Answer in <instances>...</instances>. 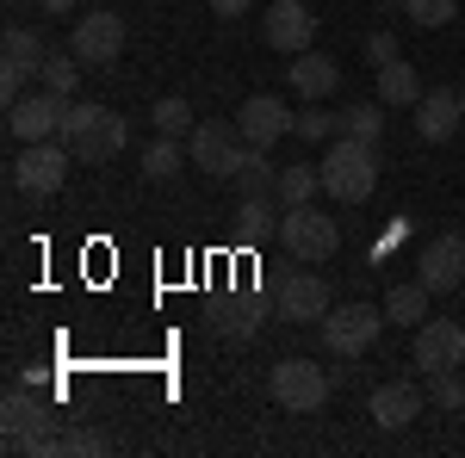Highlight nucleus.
Masks as SVG:
<instances>
[{"label": "nucleus", "instance_id": "obj_1", "mask_svg": "<svg viewBox=\"0 0 465 458\" xmlns=\"http://www.w3.org/2000/svg\"><path fill=\"white\" fill-rule=\"evenodd\" d=\"M317 168H322V192H329L335 205H366L372 186H379V142L335 137Z\"/></svg>", "mask_w": 465, "mask_h": 458}, {"label": "nucleus", "instance_id": "obj_2", "mask_svg": "<svg viewBox=\"0 0 465 458\" xmlns=\"http://www.w3.org/2000/svg\"><path fill=\"white\" fill-rule=\"evenodd\" d=\"M63 142H69L74 161H87V168H100V161H112L124 142H131V131H124V118L112 106H94V100H69V118H63Z\"/></svg>", "mask_w": 465, "mask_h": 458}, {"label": "nucleus", "instance_id": "obj_3", "mask_svg": "<svg viewBox=\"0 0 465 458\" xmlns=\"http://www.w3.org/2000/svg\"><path fill=\"white\" fill-rule=\"evenodd\" d=\"M280 242H286L292 260L317 267V260H335L341 229H335V217L317 211V205H286V211H280Z\"/></svg>", "mask_w": 465, "mask_h": 458}, {"label": "nucleus", "instance_id": "obj_4", "mask_svg": "<svg viewBox=\"0 0 465 458\" xmlns=\"http://www.w3.org/2000/svg\"><path fill=\"white\" fill-rule=\"evenodd\" d=\"M267 396L286 415H317L322 403H329V372H322L317 359H280L267 372Z\"/></svg>", "mask_w": 465, "mask_h": 458}, {"label": "nucleus", "instance_id": "obj_5", "mask_svg": "<svg viewBox=\"0 0 465 458\" xmlns=\"http://www.w3.org/2000/svg\"><path fill=\"white\" fill-rule=\"evenodd\" d=\"M69 168H74V155H69V142H63V137L19 142V155H13V186L32 192V199H50V192H63Z\"/></svg>", "mask_w": 465, "mask_h": 458}, {"label": "nucleus", "instance_id": "obj_6", "mask_svg": "<svg viewBox=\"0 0 465 458\" xmlns=\"http://www.w3.org/2000/svg\"><path fill=\"white\" fill-rule=\"evenodd\" d=\"M379 328H385V304H335L322 317V347L335 359H360L379 341Z\"/></svg>", "mask_w": 465, "mask_h": 458}, {"label": "nucleus", "instance_id": "obj_7", "mask_svg": "<svg viewBox=\"0 0 465 458\" xmlns=\"http://www.w3.org/2000/svg\"><path fill=\"white\" fill-rule=\"evenodd\" d=\"M69 50L87 63V69H112L118 56H124V19L112 13V6H94V13H81L69 32Z\"/></svg>", "mask_w": 465, "mask_h": 458}, {"label": "nucleus", "instance_id": "obj_8", "mask_svg": "<svg viewBox=\"0 0 465 458\" xmlns=\"http://www.w3.org/2000/svg\"><path fill=\"white\" fill-rule=\"evenodd\" d=\"M63 118H69V100L50 93V87H37L19 106H6V137L13 142H50V137H63Z\"/></svg>", "mask_w": 465, "mask_h": 458}, {"label": "nucleus", "instance_id": "obj_9", "mask_svg": "<svg viewBox=\"0 0 465 458\" xmlns=\"http://www.w3.org/2000/svg\"><path fill=\"white\" fill-rule=\"evenodd\" d=\"M261 37H267L280 56H298V50L317 44V13H311L304 0H273L267 19H261Z\"/></svg>", "mask_w": 465, "mask_h": 458}, {"label": "nucleus", "instance_id": "obj_10", "mask_svg": "<svg viewBox=\"0 0 465 458\" xmlns=\"http://www.w3.org/2000/svg\"><path fill=\"white\" fill-rule=\"evenodd\" d=\"M422 409H429V390H422V385H410V378H385V385L366 396V415L385 427V434H403V427L416 422Z\"/></svg>", "mask_w": 465, "mask_h": 458}, {"label": "nucleus", "instance_id": "obj_11", "mask_svg": "<svg viewBox=\"0 0 465 458\" xmlns=\"http://www.w3.org/2000/svg\"><path fill=\"white\" fill-rule=\"evenodd\" d=\"M242 131L236 124H199L193 131V168L199 174H212V180H230L236 174V161H242Z\"/></svg>", "mask_w": 465, "mask_h": 458}, {"label": "nucleus", "instance_id": "obj_12", "mask_svg": "<svg viewBox=\"0 0 465 458\" xmlns=\"http://www.w3.org/2000/svg\"><path fill=\"white\" fill-rule=\"evenodd\" d=\"M416 365L422 372H453L465 365V322L453 317H429L416 328Z\"/></svg>", "mask_w": 465, "mask_h": 458}, {"label": "nucleus", "instance_id": "obj_13", "mask_svg": "<svg viewBox=\"0 0 465 458\" xmlns=\"http://www.w3.org/2000/svg\"><path fill=\"white\" fill-rule=\"evenodd\" d=\"M292 118H298V112H286V100L249 93V100L236 106V131H242V142H254V149H273V142L292 131Z\"/></svg>", "mask_w": 465, "mask_h": 458}, {"label": "nucleus", "instance_id": "obj_14", "mask_svg": "<svg viewBox=\"0 0 465 458\" xmlns=\"http://www.w3.org/2000/svg\"><path fill=\"white\" fill-rule=\"evenodd\" d=\"M416 279L429 285L434 297L440 291H460L465 285V236H434L422 248V260H416Z\"/></svg>", "mask_w": 465, "mask_h": 458}, {"label": "nucleus", "instance_id": "obj_15", "mask_svg": "<svg viewBox=\"0 0 465 458\" xmlns=\"http://www.w3.org/2000/svg\"><path fill=\"white\" fill-rule=\"evenodd\" d=\"M44 422H56V409H50L37 390L13 385L6 396H0V434H6V453H19V440H25L32 427H44Z\"/></svg>", "mask_w": 465, "mask_h": 458}, {"label": "nucleus", "instance_id": "obj_16", "mask_svg": "<svg viewBox=\"0 0 465 458\" xmlns=\"http://www.w3.org/2000/svg\"><path fill=\"white\" fill-rule=\"evenodd\" d=\"M465 124L460 112V87H434V93H422L416 100V137L422 142H453Z\"/></svg>", "mask_w": 465, "mask_h": 458}, {"label": "nucleus", "instance_id": "obj_17", "mask_svg": "<svg viewBox=\"0 0 465 458\" xmlns=\"http://www.w3.org/2000/svg\"><path fill=\"white\" fill-rule=\"evenodd\" d=\"M280 310H286V322H322L329 310H335V297H329V285H322V273H292L286 285H280Z\"/></svg>", "mask_w": 465, "mask_h": 458}, {"label": "nucleus", "instance_id": "obj_18", "mask_svg": "<svg viewBox=\"0 0 465 458\" xmlns=\"http://www.w3.org/2000/svg\"><path fill=\"white\" fill-rule=\"evenodd\" d=\"M280 199L273 192H242L236 199V242H280Z\"/></svg>", "mask_w": 465, "mask_h": 458}, {"label": "nucleus", "instance_id": "obj_19", "mask_svg": "<svg viewBox=\"0 0 465 458\" xmlns=\"http://www.w3.org/2000/svg\"><path fill=\"white\" fill-rule=\"evenodd\" d=\"M286 87L298 100H329V93L341 87V69H335L329 56H317V50H298L292 69H286Z\"/></svg>", "mask_w": 465, "mask_h": 458}, {"label": "nucleus", "instance_id": "obj_20", "mask_svg": "<svg viewBox=\"0 0 465 458\" xmlns=\"http://www.w3.org/2000/svg\"><path fill=\"white\" fill-rule=\"evenodd\" d=\"M429 285L422 279H403V285H391L385 291V322H397V328H422L429 322Z\"/></svg>", "mask_w": 465, "mask_h": 458}, {"label": "nucleus", "instance_id": "obj_21", "mask_svg": "<svg viewBox=\"0 0 465 458\" xmlns=\"http://www.w3.org/2000/svg\"><path fill=\"white\" fill-rule=\"evenodd\" d=\"M44 56H50V50H44V37H37L32 25H6V37H0V63H6L13 74H37Z\"/></svg>", "mask_w": 465, "mask_h": 458}, {"label": "nucleus", "instance_id": "obj_22", "mask_svg": "<svg viewBox=\"0 0 465 458\" xmlns=\"http://www.w3.org/2000/svg\"><path fill=\"white\" fill-rule=\"evenodd\" d=\"M317 192H322V168L317 161H286L280 168V205H317Z\"/></svg>", "mask_w": 465, "mask_h": 458}, {"label": "nucleus", "instance_id": "obj_23", "mask_svg": "<svg viewBox=\"0 0 465 458\" xmlns=\"http://www.w3.org/2000/svg\"><path fill=\"white\" fill-rule=\"evenodd\" d=\"M379 100H385V106H410V112H416V100H422V74L410 69L403 56L385 63V69H379Z\"/></svg>", "mask_w": 465, "mask_h": 458}, {"label": "nucleus", "instance_id": "obj_24", "mask_svg": "<svg viewBox=\"0 0 465 458\" xmlns=\"http://www.w3.org/2000/svg\"><path fill=\"white\" fill-rule=\"evenodd\" d=\"M81 56L74 50H50L44 56V69H37V87H50V93H63V100H74V87H81Z\"/></svg>", "mask_w": 465, "mask_h": 458}, {"label": "nucleus", "instance_id": "obj_25", "mask_svg": "<svg viewBox=\"0 0 465 458\" xmlns=\"http://www.w3.org/2000/svg\"><path fill=\"white\" fill-rule=\"evenodd\" d=\"M236 186H242V192H280V168H273V155H267V149H242V161H236Z\"/></svg>", "mask_w": 465, "mask_h": 458}, {"label": "nucleus", "instance_id": "obj_26", "mask_svg": "<svg viewBox=\"0 0 465 458\" xmlns=\"http://www.w3.org/2000/svg\"><path fill=\"white\" fill-rule=\"evenodd\" d=\"M341 137L379 142V137H385V100H360V106H348V112H341Z\"/></svg>", "mask_w": 465, "mask_h": 458}, {"label": "nucleus", "instance_id": "obj_27", "mask_svg": "<svg viewBox=\"0 0 465 458\" xmlns=\"http://www.w3.org/2000/svg\"><path fill=\"white\" fill-rule=\"evenodd\" d=\"M149 124H155V137H186V131H199V124H193V106H186L180 93L155 100V106H149Z\"/></svg>", "mask_w": 465, "mask_h": 458}, {"label": "nucleus", "instance_id": "obj_28", "mask_svg": "<svg viewBox=\"0 0 465 458\" xmlns=\"http://www.w3.org/2000/svg\"><path fill=\"white\" fill-rule=\"evenodd\" d=\"M186 168V155H180V137H155L143 149V180H174Z\"/></svg>", "mask_w": 465, "mask_h": 458}, {"label": "nucleus", "instance_id": "obj_29", "mask_svg": "<svg viewBox=\"0 0 465 458\" xmlns=\"http://www.w3.org/2000/svg\"><path fill=\"white\" fill-rule=\"evenodd\" d=\"M217 335H223V341H254V335H261V304H249V297L230 304V310L217 317Z\"/></svg>", "mask_w": 465, "mask_h": 458}, {"label": "nucleus", "instance_id": "obj_30", "mask_svg": "<svg viewBox=\"0 0 465 458\" xmlns=\"http://www.w3.org/2000/svg\"><path fill=\"white\" fill-rule=\"evenodd\" d=\"M292 131H298L304 142H335V137H341V118H329L317 100H304V112L292 118Z\"/></svg>", "mask_w": 465, "mask_h": 458}, {"label": "nucleus", "instance_id": "obj_31", "mask_svg": "<svg viewBox=\"0 0 465 458\" xmlns=\"http://www.w3.org/2000/svg\"><path fill=\"white\" fill-rule=\"evenodd\" d=\"M403 13H410L416 25L440 32V25H453V19H460V0H403Z\"/></svg>", "mask_w": 465, "mask_h": 458}, {"label": "nucleus", "instance_id": "obj_32", "mask_svg": "<svg viewBox=\"0 0 465 458\" xmlns=\"http://www.w3.org/2000/svg\"><path fill=\"white\" fill-rule=\"evenodd\" d=\"M429 396H434V409H465V378H460V365H453V372H429Z\"/></svg>", "mask_w": 465, "mask_h": 458}, {"label": "nucleus", "instance_id": "obj_33", "mask_svg": "<svg viewBox=\"0 0 465 458\" xmlns=\"http://www.w3.org/2000/svg\"><path fill=\"white\" fill-rule=\"evenodd\" d=\"M63 453H69V458L106 453V434H100V427H63Z\"/></svg>", "mask_w": 465, "mask_h": 458}, {"label": "nucleus", "instance_id": "obj_34", "mask_svg": "<svg viewBox=\"0 0 465 458\" xmlns=\"http://www.w3.org/2000/svg\"><path fill=\"white\" fill-rule=\"evenodd\" d=\"M366 63H372V69L397 63V37H391V32H372V37H366Z\"/></svg>", "mask_w": 465, "mask_h": 458}, {"label": "nucleus", "instance_id": "obj_35", "mask_svg": "<svg viewBox=\"0 0 465 458\" xmlns=\"http://www.w3.org/2000/svg\"><path fill=\"white\" fill-rule=\"evenodd\" d=\"M25 81H32V74H13V69H0V100H6V106H19V100H25Z\"/></svg>", "mask_w": 465, "mask_h": 458}, {"label": "nucleus", "instance_id": "obj_36", "mask_svg": "<svg viewBox=\"0 0 465 458\" xmlns=\"http://www.w3.org/2000/svg\"><path fill=\"white\" fill-rule=\"evenodd\" d=\"M249 6H254V0H212V13H217V19H242Z\"/></svg>", "mask_w": 465, "mask_h": 458}, {"label": "nucleus", "instance_id": "obj_37", "mask_svg": "<svg viewBox=\"0 0 465 458\" xmlns=\"http://www.w3.org/2000/svg\"><path fill=\"white\" fill-rule=\"evenodd\" d=\"M37 6H44L50 19H69V13H74V0H37Z\"/></svg>", "mask_w": 465, "mask_h": 458}, {"label": "nucleus", "instance_id": "obj_38", "mask_svg": "<svg viewBox=\"0 0 465 458\" xmlns=\"http://www.w3.org/2000/svg\"><path fill=\"white\" fill-rule=\"evenodd\" d=\"M460 112H465V87H460Z\"/></svg>", "mask_w": 465, "mask_h": 458}, {"label": "nucleus", "instance_id": "obj_39", "mask_svg": "<svg viewBox=\"0 0 465 458\" xmlns=\"http://www.w3.org/2000/svg\"><path fill=\"white\" fill-rule=\"evenodd\" d=\"M13 6H19V0H13Z\"/></svg>", "mask_w": 465, "mask_h": 458}]
</instances>
